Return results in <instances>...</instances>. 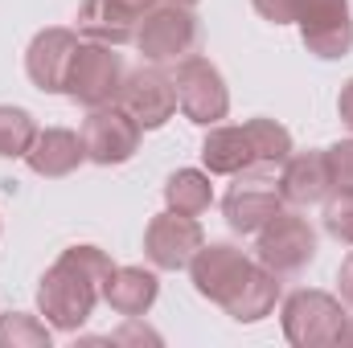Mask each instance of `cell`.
Returning a JSON list of instances; mask_svg holds the SVG:
<instances>
[{
    "label": "cell",
    "mask_w": 353,
    "mask_h": 348,
    "mask_svg": "<svg viewBox=\"0 0 353 348\" xmlns=\"http://www.w3.org/2000/svg\"><path fill=\"white\" fill-rule=\"evenodd\" d=\"M115 262L99 246H66L37 283V312L58 332H79L103 299V279Z\"/></svg>",
    "instance_id": "1"
},
{
    "label": "cell",
    "mask_w": 353,
    "mask_h": 348,
    "mask_svg": "<svg viewBox=\"0 0 353 348\" xmlns=\"http://www.w3.org/2000/svg\"><path fill=\"white\" fill-rule=\"evenodd\" d=\"M197 41H201V21H197L193 4H181V0H161L136 25V50L152 66L181 62V58L197 54Z\"/></svg>",
    "instance_id": "2"
},
{
    "label": "cell",
    "mask_w": 353,
    "mask_h": 348,
    "mask_svg": "<svg viewBox=\"0 0 353 348\" xmlns=\"http://www.w3.org/2000/svg\"><path fill=\"white\" fill-rule=\"evenodd\" d=\"M283 336L296 348H325L341 340V328H345V303L341 295H329V291H316V287H300L283 299Z\"/></svg>",
    "instance_id": "3"
},
{
    "label": "cell",
    "mask_w": 353,
    "mask_h": 348,
    "mask_svg": "<svg viewBox=\"0 0 353 348\" xmlns=\"http://www.w3.org/2000/svg\"><path fill=\"white\" fill-rule=\"evenodd\" d=\"M173 90H176V107L185 111L189 123L197 127H214L230 115V90H226V78L222 70L201 58V54H189L181 58L173 70Z\"/></svg>",
    "instance_id": "4"
},
{
    "label": "cell",
    "mask_w": 353,
    "mask_h": 348,
    "mask_svg": "<svg viewBox=\"0 0 353 348\" xmlns=\"http://www.w3.org/2000/svg\"><path fill=\"white\" fill-rule=\"evenodd\" d=\"M255 238H259L255 242V262L267 266V270H275L279 279L308 270L312 259H316V230L296 209H279Z\"/></svg>",
    "instance_id": "5"
},
{
    "label": "cell",
    "mask_w": 353,
    "mask_h": 348,
    "mask_svg": "<svg viewBox=\"0 0 353 348\" xmlns=\"http://www.w3.org/2000/svg\"><path fill=\"white\" fill-rule=\"evenodd\" d=\"M128 78V66H123V54L115 45H99V41H83L74 62H70V74H66V94L79 102V107H107L119 98V87Z\"/></svg>",
    "instance_id": "6"
},
{
    "label": "cell",
    "mask_w": 353,
    "mask_h": 348,
    "mask_svg": "<svg viewBox=\"0 0 353 348\" xmlns=\"http://www.w3.org/2000/svg\"><path fill=\"white\" fill-rule=\"evenodd\" d=\"M279 209H288V201L279 193L275 168H247V173H239L234 184L226 188V197H222V213H226V226L234 234H259Z\"/></svg>",
    "instance_id": "7"
},
{
    "label": "cell",
    "mask_w": 353,
    "mask_h": 348,
    "mask_svg": "<svg viewBox=\"0 0 353 348\" xmlns=\"http://www.w3.org/2000/svg\"><path fill=\"white\" fill-rule=\"evenodd\" d=\"M251 270H255V259L247 250H239L234 242H205L193 254V262H189L193 291L201 299L218 303V307H226L243 291V283L251 279Z\"/></svg>",
    "instance_id": "8"
},
{
    "label": "cell",
    "mask_w": 353,
    "mask_h": 348,
    "mask_svg": "<svg viewBox=\"0 0 353 348\" xmlns=\"http://www.w3.org/2000/svg\"><path fill=\"white\" fill-rule=\"evenodd\" d=\"M83 144H87V160L99 168H111V164H128L136 152H140V135L144 127L119 107V102H107V107H90V115L83 119Z\"/></svg>",
    "instance_id": "9"
},
{
    "label": "cell",
    "mask_w": 353,
    "mask_h": 348,
    "mask_svg": "<svg viewBox=\"0 0 353 348\" xmlns=\"http://www.w3.org/2000/svg\"><path fill=\"white\" fill-rule=\"evenodd\" d=\"M296 25L304 37V50L321 62H337L353 50V8L350 0H300Z\"/></svg>",
    "instance_id": "10"
},
{
    "label": "cell",
    "mask_w": 353,
    "mask_h": 348,
    "mask_svg": "<svg viewBox=\"0 0 353 348\" xmlns=\"http://www.w3.org/2000/svg\"><path fill=\"white\" fill-rule=\"evenodd\" d=\"M201 246H205L201 221L189 213H176V209L157 213L144 230V254L157 270H189V262Z\"/></svg>",
    "instance_id": "11"
},
{
    "label": "cell",
    "mask_w": 353,
    "mask_h": 348,
    "mask_svg": "<svg viewBox=\"0 0 353 348\" xmlns=\"http://www.w3.org/2000/svg\"><path fill=\"white\" fill-rule=\"evenodd\" d=\"M144 131H157L165 127L176 115V90H173V74H165L161 66H140V70H128L119 98H115Z\"/></svg>",
    "instance_id": "12"
},
{
    "label": "cell",
    "mask_w": 353,
    "mask_h": 348,
    "mask_svg": "<svg viewBox=\"0 0 353 348\" xmlns=\"http://www.w3.org/2000/svg\"><path fill=\"white\" fill-rule=\"evenodd\" d=\"M79 29H66V25H50L41 29L29 50H25V74L29 83L46 94H66V74H70V62L79 54Z\"/></svg>",
    "instance_id": "13"
},
{
    "label": "cell",
    "mask_w": 353,
    "mask_h": 348,
    "mask_svg": "<svg viewBox=\"0 0 353 348\" xmlns=\"http://www.w3.org/2000/svg\"><path fill=\"white\" fill-rule=\"evenodd\" d=\"M201 164L210 176H239L247 168H263L247 123H214L201 140Z\"/></svg>",
    "instance_id": "14"
},
{
    "label": "cell",
    "mask_w": 353,
    "mask_h": 348,
    "mask_svg": "<svg viewBox=\"0 0 353 348\" xmlns=\"http://www.w3.org/2000/svg\"><path fill=\"white\" fill-rule=\"evenodd\" d=\"M279 193L292 209L316 205L333 193V176H329V160L325 148H308V152H292L279 164Z\"/></svg>",
    "instance_id": "15"
},
{
    "label": "cell",
    "mask_w": 353,
    "mask_h": 348,
    "mask_svg": "<svg viewBox=\"0 0 353 348\" xmlns=\"http://www.w3.org/2000/svg\"><path fill=\"white\" fill-rule=\"evenodd\" d=\"M157 295H161V279H157V270H144V266H115L103 279V299L123 320L148 316L152 303H157Z\"/></svg>",
    "instance_id": "16"
},
{
    "label": "cell",
    "mask_w": 353,
    "mask_h": 348,
    "mask_svg": "<svg viewBox=\"0 0 353 348\" xmlns=\"http://www.w3.org/2000/svg\"><path fill=\"white\" fill-rule=\"evenodd\" d=\"M25 164L46 180H58V176H70L79 164H87V144L70 127H46L37 131L33 148L25 152Z\"/></svg>",
    "instance_id": "17"
},
{
    "label": "cell",
    "mask_w": 353,
    "mask_h": 348,
    "mask_svg": "<svg viewBox=\"0 0 353 348\" xmlns=\"http://www.w3.org/2000/svg\"><path fill=\"white\" fill-rule=\"evenodd\" d=\"M136 17H128L119 4L111 0H83L79 4V17H74V29L83 41H99V45H128L136 41Z\"/></svg>",
    "instance_id": "18"
},
{
    "label": "cell",
    "mask_w": 353,
    "mask_h": 348,
    "mask_svg": "<svg viewBox=\"0 0 353 348\" xmlns=\"http://www.w3.org/2000/svg\"><path fill=\"white\" fill-rule=\"evenodd\" d=\"M279 295H283V283H279V274L255 262L251 279L243 283V291H239V295H234V299H230L222 312H226L234 324H259V320H267V316L275 312Z\"/></svg>",
    "instance_id": "19"
},
{
    "label": "cell",
    "mask_w": 353,
    "mask_h": 348,
    "mask_svg": "<svg viewBox=\"0 0 353 348\" xmlns=\"http://www.w3.org/2000/svg\"><path fill=\"white\" fill-rule=\"evenodd\" d=\"M165 205L176 209V213L201 217V213L214 205V184H210V173H201V168H176V173L165 180Z\"/></svg>",
    "instance_id": "20"
},
{
    "label": "cell",
    "mask_w": 353,
    "mask_h": 348,
    "mask_svg": "<svg viewBox=\"0 0 353 348\" xmlns=\"http://www.w3.org/2000/svg\"><path fill=\"white\" fill-rule=\"evenodd\" d=\"M37 131L41 127L25 107H0V160H25Z\"/></svg>",
    "instance_id": "21"
},
{
    "label": "cell",
    "mask_w": 353,
    "mask_h": 348,
    "mask_svg": "<svg viewBox=\"0 0 353 348\" xmlns=\"http://www.w3.org/2000/svg\"><path fill=\"white\" fill-rule=\"evenodd\" d=\"M50 324L29 312L0 316V348H50Z\"/></svg>",
    "instance_id": "22"
},
{
    "label": "cell",
    "mask_w": 353,
    "mask_h": 348,
    "mask_svg": "<svg viewBox=\"0 0 353 348\" xmlns=\"http://www.w3.org/2000/svg\"><path fill=\"white\" fill-rule=\"evenodd\" d=\"M321 221H325V234L329 238H337L341 246H353V188H333L325 197Z\"/></svg>",
    "instance_id": "23"
},
{
    "label": "cell",
    "mask_w": 353,
    "mask_h": 348,
    "mask_svg": "<svg viewBox=\"0 0 353 348\" xmlns=\"http://www.w3.org/2000/svg\"><path fill=\"white\" fill-rule=\"evenodd\" d=\"M325 160H329L333 188H353V140H337L333 148H325Z\"/></svg>",
    "instance_id": "24"
},
{
    "label": "cell",
    "mask_w": 353,
    "mask_h": 348,
    "mask_svg": "<svg viewBox=\"0 0 353 348\" xmlns=\"http://www.w3.org/2000/svg\"><path fill=\"white\" fill-rule=\"evenodd\" d=\"M255 12L271 25H296V4L300 0H251Z\"/></svg>",
    "instance_id": "25"
},
{
    "label": "cell",
    "mask_w": 353,
    "mask_h": 348,
    "mask_svg": "<svg viewBox=\"0 0 353 348\" xmlns=\"http://www.w3.org/2000/svg\"><path fill=\"white\" fill-rule=\"evenodd\" d=\"M337 287H341V303H345V307H353V250L345 254L341 270H337Z\"/></svg>",
    "instance_id": "26"
},
{
    "label": "cell",
    "mask_w": 353,
    "mask_h": 348,
    "mask_svg": "<svg viewBox=\"0 0 353 348\" xmlns=\"http://www.w3.org/2000/svg\"><path fill=\"white\" fill-rule=\"evenodd\" d=\"M119 340H161V336H157V332H148V328H140V324H136V316H132V320H128V328L111 336V345H119Z\"/></svg>",
    "instance_id": "27"
},
{
    "label": "cell",
    "mask_w": 353,
    "mask_h": 348,
    "mask_svg": "<svg viewBox=\"0 0 353 348\" xmlns=\"http://www.w3.org/2000/svg\"><path fill=\"white\" fill-rule=\"evenodd\" d=\"M337 115H341V123L353 131V78L341 87V94H337Z\"/></svg>",
    "instance_id": "28"
},
{
    "label": "cell",
    "mask_w": 353,
    "mask_h": 348,
    "mask_svg": "<svg viewBox=\"0 0 353 348\" xmlns=\"http://www.w3.org/2000/svg\"><path fill=\"white\" fill-rule=\"evenodd\" d=\"M111 4H119L128 17H136V21H140V17H144V12H152L161 0H111Z\"/></svg>",
    "instance_id": "29"
},
{
    "label": "cell",
    "mask_w": 353,
    "mask_h": 348,
    "mask_svg": "<svg viewBox=\"0 0 353 348\" xmlns=\"http://www.w3.org/2000/svg\"><path fill=\"white\" fill-rule=\"evenodd\" d=\"M337 345H353V320H345V328H341V340Z\"/></svg>",
    "instance_id": "30"
},
{
    "label": "cell",
    "mask_w": 353,
    "mask_h": 348,
    "mask_svg": "<svg viewBox=\"0 0 353 348\" xmlns=\"http://www.w3.org/2000/svg\"><path fill=\"white\" fill-rule=\"evenodd\" d=\"M181 4H197V0H181Z\"/></svg>",
    "instance_id": "31"
}]
</instances>
